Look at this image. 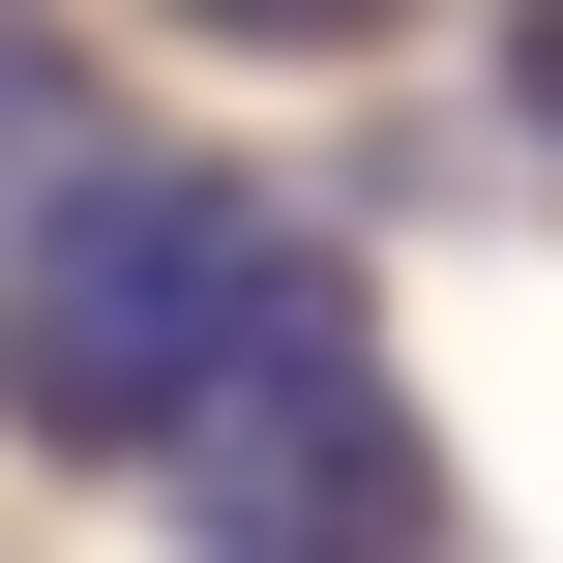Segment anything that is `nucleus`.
<instances>
[{"mask_svg": "<svg viewBox=\"0 0 563 563\" xmlns=\"http://www.w3.org/2000/svg\"><path fill=\"white\" fill-rule=\"evenodd\" d=\"M297 356H356V238H297L267 178H208V148H59V178H0V445H59V475H178L238 386H297Z\"/></svg>", "mask_w": 563, "mask_h": 563, "instance_id": "obj_1", "label": "nucleus"}, {"mask_svg": "<svg viewBox=\"0 0 563 563\" xmlns=\"http://www.w3.org/2000/svg\"><path fill=\"white\" fill-rule=\"evenodd\" d=\"M178 563H445V416L386 386V327L178 445Z\"/></svg>", "mask_w": 563, "mask_h": 563, "instance_id": "obj_2", "label": "nucleus"}, {"mask_svg": "<svg viewBox=\"0 0 563 563\" xmlns=\"http://www.w3.org/2000/svg\"><path fill=\"white\" fill-rule=\"evenodd\" d=\"M178 30H208V59H386L416 0H178Z\"/></svg>", "mask_w": 563, "mask_h": 563, "instance_id": "obj_3", "label": "nucleus"}, {"mask_svg": "<svg viewBox=\"0 0 563 563\" xmlns=\"http://www.w3.org/2000/svg\"><path fill=\"white\" fill-rule=\"evenodd\" d=\"M59 148H89V89H59V30L0 0V178H59Z\"/></svg>", "mask_w": 563, "mask_h": 563, "instance_id": "obj_4", "label": "nucleus"}, {"mask_svg": "<svg viewBox=\"0 0 563 563\" xmlns=\"http://www.w3.org/2000/svg\"><path fill=\"white\" fill-rule=\"evenodd\" d=\"M505 119H534V148H563V0H505Z\"/></svg>", "mask_w": 563, "mask_h": 563, "instance_id": "obj_5", "label": "nucleus"}]
</instances>
